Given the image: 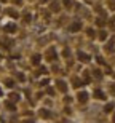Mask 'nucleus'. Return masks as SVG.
Wrapping results in <instances>:
<instances>
[{"label": "nucleus", "mask_w": 115, "mask_h": 123, "mask_svg": "<svg viewBox=\"0 0 115 123\" xmlns=\"http://www.w3.org/2000/svg\"><path fill=\"white\" fill-rule=\"evenodd\" d=\"M97 26H101V27H102V26H104V21H102V19H97Z\"/></svg>", "instance_id": "obj_22"}, {"label": "nucleus", "mask_w": 115, "mask_h": 123, "mask_svg": "<svg viewBox=\"0 0 115 123\" xmlns=\"http://www.w3.org/2000/svg\"><path fill=\"white\" fill-rule=\"evenodd\" d=\"M96 61H97L99 64H104V59H102V56H97V58H96Z\"/></svg>", "instance_id": "obj_20"}, {"label": "nucleus", "mask_w": 115, "mask_h": 123, "mask_svg": "<svg viewBox=\"0 0 115 123\" xmlns=\"http://www.w3.org/2000/svg\"><path fill=\"white\" fill-rule=\"evenodd\" d=\"M40 59H42V56L40 55H35L32 58V64H34V66H38V64H40Z\"/></svg>", "instance_id": "obj_8"}, {"label": "nucleus", "mask_w": 115, "mask_h": 123, "mask_svg": "<svg viewBox=\"0 0 115 123\" xmlns=\"http://www.w3.org/2000/svg\"><path fill=\"white\" fill-rule=\"evenodd\" d=\"M88 35H90V37L94 35V34H93V29H88Z\"/></svg>", "instance_id": "obj_23"}, {"label": "nucleus", "mask_w": 115, "mask_h": 123, "mask_svg": "<svg viewBox=\"0 0 115 123\" xmlns=\"http://www.w3.org/2000/svg\"><path fill=\"white\" fill-rule=\"evenodd\" d=\"M18 78L21 80V82H23V80H24V75H23V74H18Z\"/></svg>", "instance_id": "obj_24"}, {"label": "nucleus", "mask_w": 115, "mask_h": 123, "mask_svg": "<svg viewBox=\"0 0 115 123\" xmlns=\"http://www.w3.org/2000/svg\"><path fill=\"white\" fill-rule=\"evenodd\" d=\"M99 34H101V35H99V38H101V40H106V38H107V34L104 31H101Z\"/></svg>", "instance_id": "obj_16"}, {"label": "nucleus", "mask_w": 115, "mask_h": 123, "mask_svg": "<svg viewBox=\"0 0 115 123\" xmlns=\"http://www.w3.org/2000/svg\"><path fill=\"white\" fill-rule=\"evenodd\" d=\"M114 122H115V115H114Z\"/></svg>", "instance_id": "obj_30"}, {"label": "nucleus", "mask_w": 115, "mask_h": 123, "mask_svg": "<svg viewBox=\"0 0 115 123\" xmlns=\"http://www.w3.org/2000/svg\"><path fill=\"white\" fill-rule=\"evenodd\" d=\"M40 74H46V69L45 67H40V69H38V72H37V75H40Z\"/></svg>", "instance_id": "obj_18"}, {"label": "nucleus", "mask_w": 115, "mask_h": 123, "mask_svg": "<svg viewBox=\"0 0 115 123\" xmlns=\"http://www.w3.org/2000/svg\"><path fill=\"white\" fill-rule=\"evenodd\" d=\"M93 94H94V98H97V99H106V94H104L101 90H94Z\"/></svg>", "instance_id": "obj_4"}, {"label": "nucleus", "mask_w": 115, "mask_h": 123, "mask_svg": "<svg viewBox=\"0 0 115 123\" xmlns=\"http://www.w3.org/2000/svg\"><path fill=\"white\" fill-rule=\"evenodd\" d=\"M24 123H34V122H32V120H27V122H24Z\"/></svg>", "instance_id": "obj_27"}, {"label": "nucleus", "mask_w": 115, "mask_h": 123, "mask_svg": "<svg viewBox=\"0 0 115 123\" xmlns=\"http://www.w3.org/2000/svg\"><path fill=\"white\" fill-rule=\"evenodd\" d=\"M5 32H10V34L16 32V24H8V26H5Z\"/></svg>", "instance_id": "obj_5"}, {"label": "nucleus", "mask_w": 115, "mask_h": 123, "mask_svg": "<svg viewBox=\"0 0 115 123\" xmlns=\"http://www.w3.org/2000/svg\"><path fill=\"white\" fill-rule=\"evenodd\" d=\"M114 42H115V38H110V42H109V46H106V50L114 51Z\"/></svg>", "instance_id": "obj_10"}, {"label": "nucleus", "mask_w": 115, "mask_h": 123, "mask_svg": "<svg viewBox=\"0 0 115 123\" xmlns=\"http://www.w3.org/2000/svg\"><path fill=\"white\" fill-rule=\"evenodd\" d=\"M80 29H82V23H80V21H75V23L69 27V31L70 32H78Z\"/></svg>", "instance_id": "obj_2"}, {"label": "nucleus", "mask_w": 115, "mask_h": 123, "mask_svg": "<svg viewBox=\"0 0 115 123\" xmlns=\"http://www.w3.org/2000/svg\"><path fill=\"white\" fill-rule=\"evenodd\" d=\"M5 105H6L10 110H16V105H14L13 102H5Z\"/></svg>", "instance_id": "obj_14"}, {"label": "nucleus", "mask_w": 115, "mask_h": 123, "mask_svg": "<svg viewBox=\"0 0 115 123\" xmlns=\"http://www.w3.org/2000/svg\"><path fill=\"white\" fill-rule=\"evenodd\" d=\"M112 109H114V104H112V102H109V104H107L106 107H104V110H106V112H110Z\"/></svg>", "instance_id": "obj_15"}, {"label": "nucleus", "mask_w": 115, "mask_h": 123, "mask_svg": "<svg viewBox=\"0 0 115 123\" xmlns=\"http://www.w3.org/2000/svg\"><path fill=\"white\" fill-rule=\"evenodd\" d=\"M112 91H114V94H115V85H114V86H112Z\"/></svg>", "instance_id": "obj_26"}, {"label": "nucleus", "mask_w": 115, "mask_h": 123, "mask_svg": "<svg viewBox=\"0 0 115 123\" xmlns=\"http://www.w3.org/2000/svg\"><path fill=\"white\" fill-rule=\"evenodd\" d=\"M77 58H78V61H82V62H88V61H90V56H88L86 53H83V51H78Z\"/></svg>", "instance_id": "obj_1"}, {"label": "nucleus", "mask_w": 115, "mask_h": 123, "mask_svg": "<svg viewBox=\"0 0 115 123\" xmlns=\"http://www.w3.org/2000/svg\"><path fill=\"white\" fill-rule=\"evenodd\" d=\"M46 91H48V94H54V90H53V88H48Z\"/></svg>", "instance_id": "obj_21"}, {"label": "nucleus", "mask_w": 115, "mask_h": 123, "mask_svg": "<svg viewBox=\"0 0 115 123\" xmlns=\"http://www.w3.org/2000/svg\"><path fill=\"white\" fill-rule=\"evenodd\" d=\"M50 112H48V110H46V109H42L40 110V117H42V118H50Z\"/></svg>", "instance_id": "obj_6"}, {"label": "nucleus", "mask_w": 115, "mask_h": 123, "mask_svg": "<svg viewBox=\"0 0 115 123\" xmlns=\"http://www.w3.org/2000/svg\"><path fill=\"white\" fill-rule=\"evenodd\" d=\"M5 85H6L8 88H13L14 86V82L11 80V78H8V80H5Z\"/></svg>", "instance_id": "obj_11"}, {"label": "nucleus", "mask_w": 115, "mask_h": 123, "mask_svg": "<svg viewBox=\"0 0 115 123\" xmlns=\"http://www.w3.org/2000/svg\"><path fill=\"white\" fill-rule=\"evenodd\" d=\"M77 98H78V101L83 104V102H86V101H88V93H86V91H80Z\"/></svg>", "instance_id": "obj_3"}, {"label": "nucleus", "mask_w": 115, "mask_h": 123, "mask_svg": "<svg viewBox=\"0 0 115 123\" xmlns=\"http://www.w3.org/2000/svg\"><path fill=\"white\" fill-rule=\"evenodd\" d=\"M59 10H61V6H59L58 2H53L51 3V11H59Z\"/></svg>", "instance_id": "obj_9"}, {"label": "nucleus", "mask_w": 115, "mask_h": 123, "mask_svg": "<svg viewBox=\"0 0 115 123\" xmlns=\"http://www.w3.org/2000/svg\"><path fill=\"white\" fill-rule=\"evenodd\" d=\"M2 94H3V91H2V88H0V96H2Z\"/></svg>", "instance_id": "obj_28"}, {"label": "nucleus", "mask_w": 115, "mask_h": 123, "mask_svg": "<svg viewBox=\"0 0 115 123\" xmlns=\"http://www.w3.org/2000/svg\"><path fill=\"white\" fill-rule=\"evenodd\" d=\"M94 77H96V78H102V74H101V70H94Z\"/></svg>", "instance_id": "obj_17"}, {"label": "nucleus", "mask_w": 115, "mask_h": 123, "mask_svg": "<svg viewBox=\"0 0 115 123\" xmlns=\"http://www.w3.org/2000/svg\"><path fill=\"white\" fill-rule=\"evenodd\" d=\"M0 2H6V0H0Z\"/></svg>", "instance_id": "obj_29"}, {"label": "nucleus", "mask_w": 115, "mask_h": 123, "mask_svg": "<svg viewBox=\"0 0 115 123\" xmlns=\"http://www.w3.org/2000/svg\"><path fill=\"white\" fill-rule=\"evenodd\" d=\"M14 3H16V5H21V3H23V0H14Z\"/></svg>", "instance_id": "obj_25"}, {"label": "nucleus", "mask_w": 115, "mask_h": 123, "mask_svg": "<svg viewBox=\"0 0 115 123\" xmlns=\"http://www.w3.org/2000/svg\"><path fill=\"white\" fill-rule=\"evenodd\" d=\"M10 98H11L13 101H19V98H21V96H19V93H11V94H10Z\"/></svg>", "instance_id": "obj_12"}, {"label": "nucleus", "mask_w": 115, "mask_h": 123, "mask_svg": "<svg viewBox=\"0 0 115 123\" xmlns=\"http://www.w3.org/2000/svg\"><path fill=\"white\" fill-rule=\"evenodd\" d=\"M62 3H64V6H70L72 2H70V0H62Z\"/></svg>", "instance_id": "obj_19"}, {"label": "nucleus", "mask_w": 115, "mask_h": 123, "mask_svg": "<svg viewBox=\"0 0 115 123\" xmlns=\"http://www.w3.org/2000/svg\"><path fill=\"white\" fill-rule=\"evenodd\" d=\"M54 58H56V56H54V50L51 48V50H50V53H48V59H50V61H53Z\"/></svg>", "instance_id": "obj_13"}, {"label": "nucleus", "mask_w": 115, "mask_h": 123, "mask_svg": "<svg viewBox=\"0 0 115 123\" xmlns=\"http://www.w3.org/2000/svg\"><path fill=\"white\" fill-rule=\"evenodd\" d=\"M58 88H59L62 93H66V90H67V86H66V83L62 82V80H59V82H58Z\"/></svg>", "instance_id": "obj_7"}]
</instances>
